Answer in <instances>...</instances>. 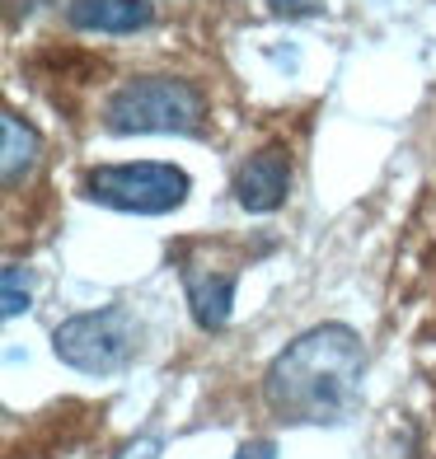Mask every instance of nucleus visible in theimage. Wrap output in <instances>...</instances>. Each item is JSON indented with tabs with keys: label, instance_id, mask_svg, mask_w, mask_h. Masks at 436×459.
Here are the masks:
<instances>
[{
	"label": "nucleus",
	"instance_id": "12",
	"mask_svg": "<svg viewBox=\"0 0 436 459\" xmlns=\"http://www.w3.org/2000/svg\"><path fill=\"white\" fill-rule=\"evenodd\" d=\"M235 459H277V446L273 441H249V446H240Z\"/></svg>",
	"mask_w": 436,
	"mask_h": 459
},
{
	"label": "nucleus",
	"instance_id": "9",
	"mask_svg": "<svg viewBox=\"0 0 436 459\" xmlns=\"http://www.w3.org/2000/svg\"><path fill=\"white\" fill-rule=\"evenodd\" d=\"M24 309H29V277L19 263H5V273H0V315L19 319Z\"/></svg>",
	"mask_w": 436,
	"mask_h": 459
},
{
	"label": "nucleus",
	"instance_id": "13",
	"mask_svg": "<svg viewBox=\"0 0 436 459\" xmlns=\"http://www.w3.org/2000/svg\"><path fill=\"white\" fill-rule=\"evenodd\" d=\"M380 5H399V0H380Z\"/></svg>",
	"mask_w": 436,
	"mask_h": 459
},
{
	"label": "nucleus",
	"instance_id": "5",
	"mask_svg": "<svg viewBox=\"0 0 436 459\" xmlns=\"http://www.w3.org/2000/svg\"><path fill=\"white\" fill-rule=\"evenodd\" d=\"M286 193H291V160H286V151L267 145V151L249 155L240 164V174H235V202L244 206V212L267 216V212H277V206L286 202Z\"/></svg>",
	"mask_w": 436,
	"mask_h": 459
},
{
	"label": "nucleus",
	"instance_id": "6",
	"mask_svg": "<svg viewBox=\"0 0 436 459\" xmlns=\"http://www.w3.org/2000/svg\"><path fill=\"white\" fill-rule=\"evenodd\" d=\"M183 286H188V305H193V319L197 328L216 333L231 324V309H235V273H202L197 263L183 267Z\"/></svg>",
	"mask_w": 436,
	"mask_h": 459
},
{
	"label": "nucleus",
	"instance_id": "10",
	"mask_svg": "<svg viewBox=\"0 0 436 459\" xmlns=\"http://www.w3.org/2000/svg\"><path fill=\"white\" fill-rule=\"evenodd\" d=\"M273 14H286V19H301V14H315L324 10V0H267Z\"/></svg>",
	"mask_w": 436,
	"mask_h": 459
},
{
	"label": "nucleus",
	"instance_id": "11",
	"mask_svg": "<svg viewBox=\"0 0 436 459\" xmlns=\"http://www.w3.org/2000/svg\"><path fill=\"white\" fill-rule=\"evenodd\" d=\"M118 459H160V441H155V436H141V441H132Z\"/></svg>",
	"mask_w": 436,
	"mask_h": 459
},
{
	"label": "nucleus",
	"instance_id": "2",
	"mask_svg": "<svg viewBox=\"0 0 436 459\" xmlns=\"http://www.w3.org/2000/svg\"><path fill=\"white\" fill-rule=\"evenodd\" d=\"M202 117H206L202 90L170 75H136L127 85H118L103 103V127L118 136H145V132L193 136Z\"/></svg>",
	"mask_w": 436,
	"mask_h": 459
},
{
	"label": "nucleus",
	"instance_id": "4",
	"mask_svg": "<svg viewBox=\"0 0 436 459\" xmlns=\"http://www.w3.org/2000/svg\"><path fill=\"white\" fill-rule=\"evenodd\" d=\"M85 197L99 206H113V212H132V216H164L174 206L188 202V187L193 178L174 169V164H155V160H141V164H99L80 178Z\"/></svg>",
	"mask_w": 436,
	"mask_h": 459
},
{
	"label": "nucleus",
	"instance_id": "1",
	"mask_svg": "<svg viewBox=\"0 0 436 459\" xmlns=\"http://www.w3.org/2000/svg\"><path fill=\"white\" fill-rule=\"evenodd\" d=\"M366 347L347 324H319L301 333L263 375V399L273 417L296 427H334L347 422L362 399Z\"/></svg>",
	"mask_w": 436,
	"mask_h": 459
},
{
	"label": "nucleus",
	"instance_id": "3",
	"mask_svg": "<svg viewBox=\"0 0 436 459\" xmlns=\"http://www.w3.org/2000/svg\"><path fill=\"white\" fill-rule=\"evenodd\" d=\"M52 351L61 366L80 375H113L141 351V324L122 305L90 309V315H75L52 333Z\"/></svg>",
	"mask_w": 436,
	"mask_h": 459
},
{
	"label": "nucleus",
	"instance_id": "7",
	"mask_svg": "<svg viewBox=\"0 0 436 459\" xmlns=\"http://www.w3.org/2000/svg\"><path fill=\"white\" fill-rule=\"evenodd\" d=\"M66 19L80 33H136L155 19V10L145 0H71Z\"/></svg>",
	"mask_w": 436,
	"mask_h": 459
},
{
	"label": "nucleus",
	"instance_id": "8",
	"mask_svg": "<svg viewBox=\"0 0 436 459\" xmlns=\"http://www.w3.org/2000/svg\"><path fill=\"white\" fill-rule=\"evenodd\" d=\"M0 136H5V155H0V169H5V187H19L29 174L38 155H43V141H38V132L29 127L19 113H0Z\"/></svg>",
	"mask_w": 436,
	"mask_h": 459
}]
</instances>
